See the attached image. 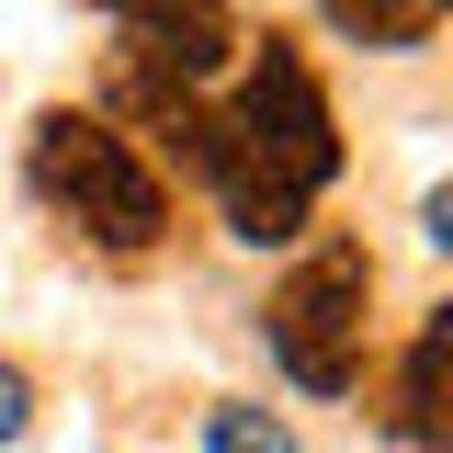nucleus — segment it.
I'll return each instance as SVG.
<instances>
[{
  "instance_id": "1",
  "label": "nucleus",
  "mask_w": 453,
  "mask_h": 453,
  "mask_svg": "<svg viewBox=\"0 0 453 453\" xmlns=\"http://www.w3.org/2000/svg\"><path fill=\"white\" fill-rule=\"evenodd\" d=\"M35 193H46L57 216H80L103 250H148V238L170 226L159 170L136 159L103 113H80V103H57L46 125H35Z\"/></svg>"
},
{
  "instance_id": "2",
  "label": "nucleus",
  "mask_w": 453,
  "mask_h": 453,
  "mask_svg": "<svg viewBox=\"0 0 453 453\" xmlns=\"http://www.w3.org/2000/svg\"><path fill=\"white\" fill-rule=\"evenodd\" d=\"M363 295H374V261H363L351 238H318V250L273 283L261 340H273V363L306 396H340L351 374H363Z\"/></svg>"
},
{
  "instance_id": "3",
  "label": "nucleus",
  "mask_w": 453,
  "mask_h": 453,
  "mask_svg": "<svg viewBox=\"0 0 453 453\" xmlns=\"http://www.w3.org/2000/svg\"><path fill=\"white\" fill-rule=\"evenodd\" d=\"M103 12L136 35V57H148L159 80H216V68H226V46H238L226 0H103Z\"/></svg>"
},
{
  "instance_id": "4",
  "label": "nucleus",
  "mask_w": 453,
  "mask_h": 453,
  "mask_svg": "<svg viewBox=\"0 0 453 453\" xmlns=\"http://www.w3.org/2000/svg\"><path fill=\"white\" fill-rule=\"evenodd\" d=\"M442 363H453V318H431L419 329V351H408V386H396V431L419 453H453V419H442Z\"/></svg>"
},
{
  "instance_id": "5",
  "label": "nucleus",
  "mask_w": 453,
  "mask_h": 453,
  "mask_svg": "<svg viewBox=\"0 0 453 453\" xmlns=\"http://www.w3.org/2000/svg\"><path fill=\"white\" fill-rule=\"evenodd\" d=\"M351 46H374V57H396V46H431V23H442V0H318Z\"/></svg>"
},
{
  "instance_id": "6",
  "label": "nucleus",
  "mask_w": 453,
  "mask_h": 453,
  "mask_svg": "<svg viewBox=\"0 0 453 453\" xmlns=\"http://www.w3.org/2000/svg\"><path fill=\"white\" fill-rule=\"evenodd\" d=\"M204 453H295V431H283L273 408H216L204 419Z\"/></svg>"
},
{
  "instance_id": "7",
  "label": "nucleus",
  "mask_w": 453,
  "mask_h": 453,
  "mask_svg": "<svg viewBox=\"0 0 453 453\" xmlns=\"http://www.w3.org/2000/svg\"><path fill=\"white\" fill-rule=\"evenodd\" d=\"M23 419H35V386H23V374L0 363V442H23Z\"/></svg>"
}]
</instances>
